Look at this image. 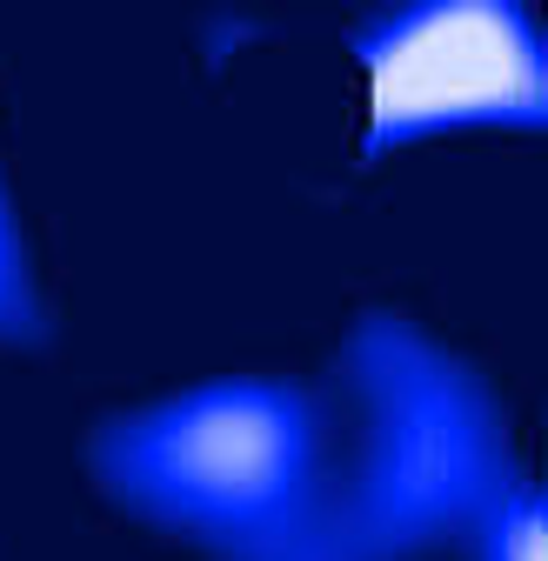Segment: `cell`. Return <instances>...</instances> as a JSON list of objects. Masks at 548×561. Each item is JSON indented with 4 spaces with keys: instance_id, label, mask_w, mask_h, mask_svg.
I'll return each mask as SVG.
<instances>
[{
    "instance_id": "1",
    "label": "cell",
    "mask_w": 548,
    "mask_h": 561,
    "mask_svg": "<svg viewBox=\"0 0 548 561\" xmlns=\"http://www.w3.org/2000/svg\"><path fill=\"white\" fill-rule=\"evenodd\" d=\"M375 148L455 121H541V47L515 8H422L375 47Z\"/></svg>"
},
{
    "instance_id": "2",
    "label": "cell",
    "mask_w": 548,
    "mask_h": 561,
    "mask_svg": "<svg viewBox=\"0 0 548 561\" xmlns=\"http://www.w3.org/2000/svg\"><path fill=\"white\" fill-rule=\"evenodd\" d=\"M127 481L148 488L181 522L254 535L295 508L301 481V414L274 394H208L181 414H161L127 442Z\"/></svg>"
},
{
    "instance_id": "3",
    "label": "cell",
    "mask_w": 548,
    "mask_h": 561,
    "mask_svg": "<svg viewBox=\"0 0 548 561\" xmlns=\"http://www.w3.org/2000/svg\"><path fill=\"white\" fill-rule=\"evenodd\" d=\"M495 561H541V528H535V508L515 515V528L495 541Z\"/></svg>"
}]
</instances>
